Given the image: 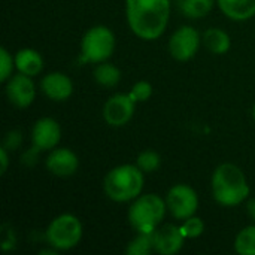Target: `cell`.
I'll return each mask as SVG.
<instances>
[{"instance_id":"cell-1","label":"cell","mask_w":255,"mask_h":255,"mask_svg":"<svg viewBox=\"0 0 255 255\" xmlns=\"http://www.w3.org/2000/svg\"><path fill=\"white\" fill-rule=\"evenodd\" d=\"M126 16L137 37L155 40L169 24L170 0H126Z\"/></svg>"},{"instance_id":"cell-3","label":"cell","mask_w":255,"mask_h":255,"mask_svg":"<svg viewBox=\"0 0 255 255\" xmlns=\"http://www.w3.org/2000/svg\"><path fill=\"white\" fill-rule=\"evenodd\" d=\"M145 173L136 164H121L108 172L103 191L112 202L127 203L137 199L145 185Z\"/></svg>"},{"instance_id":"cell-2","label":"cell","mask_w":255,"mask_h":255,"mask_svg":"<svg viewBox=\"0 0 255 255\" xmlns=\"http://www.w3.org/2000/svg\"><path fill=\"white\" fill-rule=\"evenodd\" d=\"M212 196L215 202L226 208H233L245 200L251 194V187L247 181L242 169L232 163L220 164L211 179Z\"/></svg>"},{"instance_id":"cell-12","label":"cell","mask_w":255,"mask_h":255,"mask_svg":"<svg viewBox=\"0 0 255 255\" xmlns=\"http://www.w3.org/2000/svg\"><path fill=\"white\" fill-rule=\"evenodd\" d=\"M154 250L155 253L161 255H175L178 254L182 247L185 236L181 230V226L175 224H166L163 227H158L154 233Z\"/></svg>"},{"instance_id":"cell-5","label":"cell","mask_w":255,"mask_h":255,"mask_svg":"<svg viewBox=\"0 0 255 255\" xmlns=\"http://www.w3.org/2000/svg\"><path fill=\"white\" fill-rule=\"evenodd\" d=\"M84 227L78 217L72 214H61L55 217L46 229V242L57 251L73 250L82 239Z\"/></svg>"},{"instance_id":"cell-18","label":"cell","mask_w":255,"mask_h":255,"mask_svg":"<svg viewBox=\"0 0 255 255\" xmlns=\"http://www.w3.org/2000/svg\"><path fill=\"white\" fill-rule=\"evenodd\" d=\"M93 76H94V81L99 85L106 87V88H112V87L120 84L121 70L115 64L103 61V63H99L96 66V69L93 70Z\"/></svg>"},{"instance_id":"cell-14","label":"cell","mask_w":255,"mask_h":255,"mask_svg":"<svg viewBox=\"0 0 255 255\" xmlns=\"http://www.w3.org/2000/svg\"><path fill=\"white\" fill-rule=\"evenodd\" d=\"M40 90L48 99L54 102H64L73 93V82L66 73L51 72L42 78Z\"/></svg>"},{"instance_id":"cell-23","label":"cell","mask_w":255,"mask_h":255,"mask_svg":"<svg viewBox=\"0 0 255 255\" xmlns=\"http://www.w3.org/2000/svg\"><path fill=\"white\" fill-rule=\"evenodd\" d=\"M181 230H182L185 239H197L205 232V223L199 217L193 215V217H190V218H187V220L182 221Z\"/></svg>"},{"instance_id":"cell-20","label":"cell","mask_w":255,"mask_h":255,"mask_svg":"<svg viewBox=\"0 0 255 255\" xmlns=\"http://www.w3.org/2000/svg\"><path fill=\"white\" fill-rule=\"evenodd\" d=\"M235 251L239 255H255V224L242 229L235 239Z\"/></svg>"},{"instance_id":"cell-4","label":"cell","mask_w":255,"mask_h":255,"mask_svg":"<svg viewBox=\"0 0 255 255\" xmlns=\"http://www.w3.org/2000/svg\"><path fill=\"white\" fill-rule=\"evenodd\" d=\"M167 212L166 199L158 194H140L128 209V223L137 233H154Z\"/></svg>"},{"instance_id":"cell-16","label":"cell","mask_w":255,"mask_h":255,"mask_svg":"<svg viewBox=\"0 0 255 255\" xmlns=\"http://www.w3.org/2000/svg\"><path fill=\"white\" fill-rule=\"evenodd\" d=\"M13 58H15V67L18 69V72L24 73L27 76L33 78V76L39 75L43 69V58L33 48L19 49Z\"/></svg>"},{"instance_id":"cell-21","label":"cell","mask_w":255,"mask_h":255,"mask_svg":"<svg viewBox=\"0 0 255 255\" xmlns=\"http://www.w3.org/2000/svg\"><path fill=\"white\" fill-rule=\"evenodd\" d=\"M154 250L152 233H137V236L128 242L126 253L128 255H149Z\"/></svg>"},{"instance_id":"cell-24","label":"cell","mask_w":255,"mask_h":255,"mask_svg":"<svg viewBox=\"0 0 255 255\" xmlns=\"http://www.w3.org/2000/svg\"><path fill=\"white\" fill-rule=\"evenodd\" d=\"M15 67V58L9 54L6 48L0 49V81L6 82L12 76V70Z\"/></svg>"},{"instance_id":"cell-9","label":"cell","mask_w":255,"mask_h":255,"mask_svg":"<svg viewBox=\"0 0 255 255\" xmlns=\"http://www.w3.org/2000/svg\"><path fill=\"white\" fill-rule=\"evenodd\" d=\"M136 102L130 94H114L103 106V120L111 127H123L130 123L134 115Z\"/></svg>"},{"instance_id":"cell-27","label":"cell","mask_w":255,"mask_h":255,"mask_svg":"<svg viewBox=\"0 0 255 255\" xmlns=\"http://www.w3.org/2000/svg\"><path fill=\"white\" fill-rule=\"evenodd\" d=\"M9 166V155H7V149L4 146L0 148V175H4Z\"/></svg>"},{"instance_id":"cell-8","label":"cell","mask_w":255,"mask_h":255,"mask_svg":"<svg viewBox=\"0 0 255 255\" xmlns=\"http://www.w3.org/2000/svg\"><path fill=\"white\" fill-rule=\"evenodd\" d=\"M200 33L191 25H182L169 39V52L178 61H188L191 60L202 43Z\"/></svg>"},{"instance_id":"cell-7","label":"cell","mask_w":255,"mask_h":255,"mask_svg":"<svg viewBox=\"0 0 255 255\" xmlns=\"http://www.w3.org/2000/svg\"><path fill=\"white\" fill-rule=\"evenodd\" d=\"M166 205L170 215L179 221H184L193 215H196L199 209V196L187 184L173 185L166 196Z\"/></svg>"},{"instance_id":"cell-29","label":"cell","mask_w":255,"mask_h":255,"mask_svg":"<svg viewBox=\"0 0 255 255\" xmlns=\"http://www.w3.org/2000/svg\"><path fill=\"white\" fill-rule=\"evenodd\" d=\"M253 117H254V120H255V105H254V108H253Z\"/></svg>"},{"instance_id":"cell-6","label":"cell","mask_w":255,"mask_h":255,"mask_svg":"<svg viewBox=\"0 0 255 255\" xmlns=\"http://www.w3.org/2000/svg\"><path fill=\"white\" fill-rule=\"evenodd\" d=\"M115 51V34L106 25H94L81 40V60L99 64L108 61Z\"/></svg>"},{"instance_id":"cell-26","label":"cell","mask_w":255,"mask_h":255,"mask_svg":"<svg viewBox=\"0 0 255 255\" xmlns=\"http://www.w3.org/2000/svg\"><path fill=\"white\" fill-rule=\"evenodd\" d=\"M21 142H22L21 131L12 130V131H9V133L6 134V139H4V145H3V146H4L7 151H15L16 148H19Z\"/></svg>"},{"instance_id":"cell-11","label":"cell","mask_w":255,"mask_h":255,"mask_svg":"<svg viewBox=\"0 0 255 255\" xmlns=\"http://www.w3.org/2000/svg\"><path fill=\"white\" fill-rule=\"evenodd\" d=\"M6 96L7 100L16 108H28L36 97V85L31 76L24 73L12 75L6 81Z\"/></svg>"},{"instance_id":"cell-17","label":"cell","mask_w":255,"mask_h":255,"mask_svg":"<svg viewBox=\"0 0 255 255\" xmlns=\"http://www.w3.org/2000/svg\"><path fill=\"white\" fill-rule=\"evenodd\" d=\"M202 40H203V45L206 46V49L215 55H223V54L229 52V49L232 46L230 34L218 27L208 28L203 33Z\"/></svg>"},{"instance_id":"cell-10","label":"cell","mask_w":255,"mask_h":255,"mask_svg":"<svg viewBox=\"0 0 255 255\" xmlns=\"http://www.w3.org/2000/svg\"><path fill=\"white\" fill-rule=\"evenodd\" d=\"M61 140L60 124L49 117L40 118L31 128V143L37 151H52Z\"/></svg>"},{"instance_id":"cell-22","label":"cell","mask_w":255,"mask_h":255,"mask_svg":"<svg viewBox=\"0 0 255 255\" xmlns=\"http://www.w3.org/2000/svg\"><path fill=\"white\" fill-rule=\"evenodd\" d=\"M160 164H161L160 155L155 151H151V149L142 151L137 155V158H136V166L143 173H152V172H155L160 167Z\"/></svg>"},{"instance_id":"cell-25","label":"cell","mask_w":255,"mask_h":255,"mask_svg":"<svg viewBox=\"0 0 255 255\" xmlns=\"http://www.w3.org/2000/svg\"><path fill=\"white\" fill-rule=\"evenodd\" d=\"M130 97L136 102V103H140V102H146L151 96H152V85L146 81H139L136 82L131 90H130Z\"/></svg>"},{"instance_id":"cell-28","label":"cell","mask_w":255,"mask_h":255,"mask_svg":"<svg viewBox=\"0 0 255 255\" xmlns=\"http://www.w3.org/2000/svg\"><path fill=\"white\" fill-rule=\"evenodd\" d=\"M247 212L250 215V218L255 223V199H250L247 203Z\"/></svg>"},{"instance_id":"cell-15","label":"cell","mask_w":255,"mask_h":255,"mask_svg":"<svg viewBox=\"0 0 255 255\" xmlns=\"http://www.w3.org/2000/svg\"><path fill=\"white\" fill-rule=\"evenodd\" d=\"M217 4L233 21H247L255 16V0H217Z\"/></svg>"},{"instance_id":"cell-13","label":"cell","mask_w":255,"mask_h":255,"mask_svg":"<svg viewBox=\"0 0 255 255\" xmlns=\"http://www.w3.org/2000/svg\"><path fill=\"white\" fill-rule=\"evenodd\" d=\"M45 164L52 175L58 178H67L76 173L79 167V160L78 155L69 148H54L52 151H49Z\"/></svg>"},{"instance_id":"cell-19","label":"cell","mask_w":255,"mask_h":255,"mask_svg":"<svg viewBox=\"0 0 255 255\" xmlns=\"http://www.w3.org/2000/svg\"><path fill=\"white\" fill-rule=\"evenodd\" d=\"M215 4V0H179V10L191 19H199L206 16Z\"/></svg>"}]
</instances>
